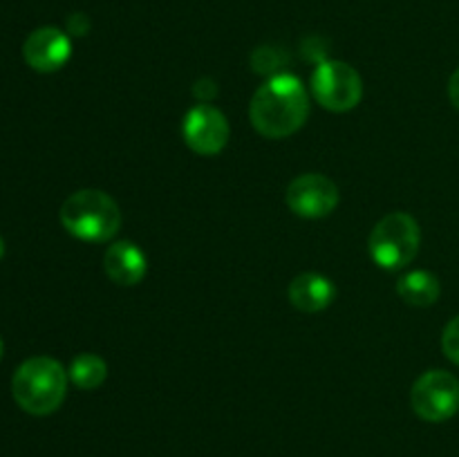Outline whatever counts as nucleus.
Returning a JSON list of instances; mask_svg holds the SVG:
<instances>
[{
	"label": "nucleus",
	"mask_w": 459,
	"mask_h": 457,
	"mask_svg": "<svg viewBox=\"0 0 459 457\" xmlns=\"http://www.w3.org/2000/svg\"><path fill=\"white\" fill-rule=\"evenodd\" d=\"M448 99H451L453 106L459 110V67L453 72L451 79H448Z\"/></svg>",
	"instance_id": "obj_17"
},
{
	"label": "nucleus",
	"mask_w": 459,
	"mask_h": 457,
	"mask_svg": "<svg viewBox=\"0 0 459 457\" xmlns=\"http://www.w3.org/2000/svg\"><path fill=\"white\" fill-rule=\"evenodd\" d=\"M397 294L403 303L412 305V307H429L439 300L442 285L435 273L426 272V269H415L399 278Z\"/></svg>",
	"instance_id": "obj_12"
},
{
	"label": "nucleus",
	"mask_w": 459,
	"mask_h": 457,
	"mask_svg": "<svg viewBox=\"0 0 459 457\" xmlns=\"http://www.w3.org/2000/svg\"><path fill=\"white\" fill-rule=\"evenodd\" d=\"M72 384L81 390H94L106 381L108 363L99 354L81 352L72 358L70 370H67Z\"/></svg>",
	"instance_id": "obj_13"
},
{
	"label": "nucleus",
	"mask_w": 459,
	"mask_h": 457,
	"mask_svg": "<svg viewBox=\"0 0 459 457\" xmlns=\"http://www.w3.org/2000/svg\"><path fill=\"white\" fill-rule=\"evenodd\" d=\"M309 116V94L303 81L287 72L272 74L254 92L249 119L267 139H285L299 133Z\"/></svg>",
	"instance_id": "obj_1"
},
{
	"label": "nucleus",
	"mask_w": 459,
	"mask_h": 457,
	"mask_svg": "<svg viewBox=\"0 0 459 457\" xmlns=\"http://www.w3.org/2000/svg\"><path fill=\"white\" fill-rule=\"evenodd\" d=\"M22 56L31 70L49 74V72L61 70L70 61L72 40L58 27H39L27 36L22 45Z\"/></svg>",
	"instance_id": "obj_9"
},
{
	"label": "nucleus",
	"mask_w": 459,
	"mask_h": 457,
	"mask_svg": "<svg viewBox=\"0 0 459 457\" xmlns=\"http://www.w3.org/2000/svg\"><path fill=\"white\" fill-rule=\"evenodd\" d=\"M287 296H290V303L294 305L299 312L316 314L330 307L332 300L336 298V287L334 282L327 276H323V273L307 272L299 273V276L290 282Z\"/></svg>",
	"instance_id": "obj_11"
},
{
	"label": "nucleus",
	"mask_w": 459,
	"mask_h": 457,
	"mask_svg": "<svg viewBox=\"0 0 459 457\" xmlns=\"http://www.w3.org/2000/svg\"><path fill=\"white\" fill-rule=\"evenodd\" d=\"M285 202L290 211L299 218L318 220L327 218L339 206V186L327 175L303 173L290 182L285 191Z\"/></svg>",
	"instance_id": "obj_7"
},
{
	"label": "nucleus",
	"mask_w": 459,
	"mask_h": 457,
	"mask_svg": "<svg viewBox=\"0 0 459 457\" xmlns=\"http://www.w3.org/2000/svg\"><path fill=\"white\" fill-rule=\"evenodd\" d=\"M3 255H4V240L0 237V258H3Z\"/></svg>",
	"instance_id": "obj_18"
},
{
	"label": "nucleus",
	"mask_w": 459,
	"mask_h": 457,
	"mask_svg": "<svg viewBox=\"0 0 459 457\" xmlns=\"http://www.w3.org/2000/svg\"><path fill=\"white\" fill-rule=\"evenodd\" d=\"M146 254L130 240L112 242L103 254V272L115 285H139L146 276Z\"/></svg>",
	"instance_id": "obj_10"
},
{
	"label": "nucleus",
	"mask_w": 459,
	"mask_h": 457,
	"mask_svg": "<svg viewBox=\"0 0 459 457\" xmlns=\"http://www.w3.org/2000/svg\"><path fill=\"white\" fill-rule=\"evenodd\" d=\"M411 406L420 419L439 424L457 415L459 381L446 370H429L412 384Z\"/></svg>",
	"instance_id": "obj_6"
},
{
	"label": "nucleus",
	"mask_w": 459,
	"mask_h": 457,
	"mask_svg": "<svg viewBox=\"0 0 459 457\" xmlns=\"http://www.w3.org/2000/svg\"><path fill=\"white\" fill-rule=\"evenodd\" d=\"M67 372L56 358L31 357L18 366L12 379V394L18 406L36 417L52 415L67 392Z\"/></svg>",
	"instance_id": "obj_2"
},
{
	"label": "nucleus",
	"mask_w": 459,
	"mask_h": 457,
	"mask_svg": "<svg viewBox=\"0 0 459 457\" xmlns=\"http://www.w3.org/2000/svg\"><path fill=\"white\" fill-rule=\"evenodd\" d=\"M182 134L193 152L202 157H213L227 148L231 130H229V121L222 110L211 103H200L184 116Z\"/></svg>",
	"instance_id": "obj_8"
},
{
	"label": "nucleus",
	"mask_w": 459,
	"mask_h": 457,
	"mask_svg": "<svg viewBox=\"0 0 459 457\" xmlns=\"http://www.w3.org/2000/svg\"><path fill=\"white\" fill-rule=\"evenodd\" d=\"M61 224L83 242H110L119 233L124 215L115 197L99 188H81L61 206Z\"/></svg>",
	"instance_id": "obj_3"
},
{
	"label": "nucleus",
	"mask_w": 459,
	"mask_h": 457,
	"mask_svg": "<svg viewBox=\"0 0 459 457\" xmlns=\"http://www.w3.org/2000/svg\"><path fill=\"white\" fill-rule=\"evenodd\" d=\"M67 30L76 36H83V34H88L90 21L83 16V13H72V16L67 18Z\"/></svg>",
	"instance_id": "obj_16"
},
{
	"label": "nucleus",
	"mask_w": 459,
	"mask_h": 457,
	"mask_svg": "<svg viewBox=\"0 0 459 457\" xmlns=\"http://www.w3.org/2000/svg\"><path fill=\"white\" fill-rule=\"evenodd\" d=\"M3 349H4V345H3V339H0V358H3Z\"/></svg>",
	"instance_id": "obj_19"
},
{
	"label": "nucleus",
	"mask_w": 459,
	"mask_h": 457,
	"mask_svg": "<svg viewBox=\"0 0 459 457\" xmlns=\"http://www.w3.org/2000/svg\"><path fill=\"white\" fill-rule=\"evenodd\" d=\"M281 54L273 47H258L255 54L251 56V63H254L255 72H276L278 65H281Z\"/></svg>",
	"instance_id": "obj_15"
},
{
	"label": "nucleus",
	"mask_w": 459,
	"mask_h": 457,
	"mask_svg": "<svg viewBox=\"0 0 459 457\" xmlns=\"http://www.w3.org/2000/svg\"><path fill=\"white\" fill-rule=\"evenodd\" d=\"M312 92L325 110L348 112L361 103V74L345 61H321L312 74Z\"/></svg>",
	"instance_id": "obj_5"
},
{
	"label": "nucleus",
	"mask_w": 459,
	"mask_h": 457,
	"mask_svg": "<svg viewBox=\"0 0 459 457\" xmlns=\"http://www.w3.org/2000/svg\"><path fill=\"white\" fill-rule=\"evenodd\" d=\"M421 228L411 213L394 211L384 215L368 237V251L381 269H403L420 254Z\"/></svg>",
	"instance_id": "obj_4"
},
{
	"label": "nucleus",
	"mask_w": 459,
	"mask_h": 457,
	"mask_svg": "<svg viewBox=\"0 0 459 457\" xmlns=\"http://www.w3.org/2000/svg\"><path fill=\"white\" fill-rule=\"evenodd\" d=\"M442 349L444 354H446L448 361L457 363L459 366V316L453 318V321L444 327Z\"/></svg>",
	"instance_id": "obj_14"
}]
</instances>
